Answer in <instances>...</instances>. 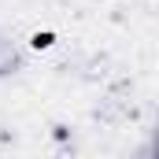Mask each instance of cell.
Returning <instances> with one entry per match:
<instances>
[{
	"instance_id": "6da1fadb",
	"label": "cell",
	"mask_w": 159,
	"mask_h": 159,
	"mask_svg": "<svg viewBox=\"0 0 159 159\" xmlns=\"http://www.w3.org/2000/svg\"><path fill=\"white\" fill-rule=\"evenodd\" d=\"M11 67H19V52H15L11 44H4V41H0V74H7Z\"/></svg>"
}]
</instances>
